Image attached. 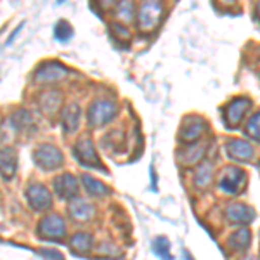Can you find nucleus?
Segmentation results:
<instances>
[{
    "instance_id": "2",
    "label": "nucleus",
    "mask_w": 260,
    "mask_h": 260,
    "mask_svg": "<svg viewBox=\"0 0 260 260\" xmlns=\"http://www.w3.org/2000/svg\"><path fill=\"white\" fill-rule=\"evenodd\" d=\"M118 113V108H116L115 103L108 99H98L90 104L89 108V125L90 127H103L108 121H111Z\"/></svg>"
},
{
    "instance_id": "9",
    "label": "nucleus",
    "mask_w": 260,
    "mask_h": 260,
    "mask_svg": "<svg viewBox=\"0 0 260 260\" xmlns=\"http://www.w3.org/2000/svg\"><path fill=\"white\" fill-rule=\"evenodd\" d=\"M68 75V70L59 62H44L39 70L35 71V82L37 83H56L61 82Z\"/></svg>"
},
{
    "instance_id": "11",
    "label": "nucleus",
    "mask_w": 260,
    "mask_h": 260,
    "mask_svg": "<svg viewBox=\"0 0 260 260\" xmlns=\"http://www.w3.org/2000/svg\"><path fill=\"white\" fill-rule=\"evenodd\" d=\"M62 106V94L59 90H45L39 98V108L47 118H54Z\"/></svg>"
},
{
    "instance_id": "21",
    "label": "nucleus",
    "mask_w": 260,
    "mask_h": 260,
    "mask_svg": "<svg viewBox=\"0 0 260 260\" xmlns=\"http://www.w3.org/2000/svg\"><path fill=\"white\" fill-rule=\"evenodd\" d=\"M82 182H83L85 191L89 192L90 196H94V198H103V196L110 194V189H108L106 184L101 182L98 179H94V177H90V175H83Z\"/></svg>"
},
{
    "instance_id": "13",
    "label": "nucleus",
    "mask_w": 260,
    "mask_h": 260,
    "mask_svg": "<svg viewBox=\"0 0 260 260\" xmlns=\"http://www.w3.org/2000/svg\"><path fill=\"white\" fill-rule=\"evenodd\" d=\"M225 217L231 224H250L255 220V210L245 203H231L225 208Z\"/></svg>"
},
{
    "instance_id": "4",
    "label": "nucleus",
    "mask_w": 260,
    "mask_h": 260,
    "mask_svg": "<svg viewBox=\"0 0 260 260\" xmlns=\"http://www.w3.org/2000/svg\"><path fill=\"white\" fill-rule=\"evenodd\" d=\"M250 110V99L246 98H236L233 99L228 106L222 110V118H224V125L228 128H238L243 121L245 113Z\"/></svg>"
},
{
    "instance_id": "23",
    "label": "nucleus",
    "mask_w": 260,
    "mask_h": 260,
    "mask_svg": "<svg viewBox=\"0 0 260 260\" xmlns=\"http://www.w3.org/2000/svg\"><path fill=\"white\" fill-rule=\"evenodd\" d=\"M115 14L123 23H132L134 16H136V4H134V0H120L115 9Z\"/></svg>"
},
{
    "instance_id": "14",
    "label": "nucleus",
    "mask_w": 260,
    "mask_h": 260,
    "mask_svg": "<svg viewBox=\"0 0 260 260\" xmlns=\"http://www.w3.org/2000/svg\"><path fill=\"white\" fill-rule=\"evenodd\" d=\"M54 191L61 200H71L77 196L78 192V182L73 175L61 174L54 179Z\"/></svg>"
},
{
    "instance_id": "7",
    "label": "nucleus",
    "mask_w": 260,
    "mask_h": 260,
    "mask_svg": "<svg viewBox=\"0 0 260 260\" xmlns=\"http://www.w3.org/2000/svg\"><path fill=\"white\" fill-rule=\"evenodd\" d=\"M26 201L31 210L44 212L52 205V194L44 184H31L26 189Z\"/></svg>"
},
{
    "instance_id": "3",
    "label": "nucleus",
    "mask_w": 260,
    "mask_h": 260,
    "mask_svg": "<svg viewBox=\"0 0 260 260\" xmlns=\"http://www.w3.org/2000/svg\"><path fill=\"white\" fill-rule=\"evenodd\" d=\"M37 234L42 240L47 241H62L66 236V224L62 220V217L56 215H47L39 222V228H37Z\"/></svg>"
},
{
    "instance_id": "10",
    "label": "nucleus",
    "mask_w": 260,
    "mask_h": 260,
    "mask_svg": "<svg viewBox=\"0 0 260 260\" xmlns=\"http://www.w3.org/2000/svg\"><path fill=\"white\" fill-rule=\"evenodd\" d=\"M75 154H77V160L85 167H90V169H99L104 170L103 165H101V160L95 153L94 142L90 139H82L77 142V148H75Z\"/></svg>"
},
{
    "instance_id": "25",
    "label": "nucleus",
    "mask_w": 260,
    "mask_h": 260,
    "mask_svg": "<svg viewBox=\"0 0 260 260\" xmlns=\"http://www.w3.org/2000/svg\"><path fill=\"white\" fill-rule=\"evenodd\" d=\"M73 28H71V24L68 21L61 19L56 23V26H54V37H56V40L59 42H68L71 40V37H73Z\"/></svg>"
},
{
    "instance_id": "22",
    "label": "nucleus",
    "mask_w": 260,
    "mask_h": 260,
    "mask_svg": "<svg viewBox=\"0 0 260 260\" xmlns=\"http://www.w3.org/2000/svg\"><path fill=\"white\" fill-rule=\"evenodd\" d=\"M250 241H251V236H250V231L246 229H240L229 238V245L231 248H234L236 251H246L250 246Z\"/></svg>"
},
{
    "instance_id": "20",
    "label": "nucleus",
    "mask_w": 260,
    "mask_h": 260,
    "mask_svg": "<svg viewBox=\"0 0 260 260\" xmlns=\"http://www.w3.org/2000/svg\"><path fill=\"white\" fill-rule=\"evenodd\" d=\"M11 125L16 130H19V132H28V130H31L33 127H35V120H33L30 111L19 110V111H16L14 115H12Z\"/></svg>"
},
{
    "instance_id": "18",
    "label": "nucleus",
    "mask_w": 260,
    "mask_h": 260,
    "mask_svg": "<svg viewBox=\"0 0 260 260\" xmlns=\"http://www.w3.org/2000/svg\"><path fill=\"white\" fill-rule=\"evenodd\" d=\"M92 243H94V240H92L90 234L77 233L70 240V250H71V253H73V255H85V253H89V251H90Z\"/></svg>"
},
{
    "instance_id": "16",
    "label": "nucleus",
    "mask_w": 260,
    "mask_h": 260,
    "mask_svg": "<svg viewBox=\"0 0 260 260\" xmlns=\"http://www.w3.org/2000/svg\"><path fill=\"white\" fill-rule=\"evenodd\" d=\"M68 213L73 220L77 222H89L95 213L94 205H90L89 201L85 200H75L73 203H70L68 207Z\"/></svg>"
},
{
    "instance_id": "19",
    "label": "nucleus",
    "mask_w": 260,
    "mask_h": 260,
    "mask_svg": "<svg viewBox=\"0 0 260 260\" xmlns=\"http://www.w3.org/2000/svg\"><path fill=\"white\" fill-rule=\"evenodd\" d=\"M205 151H207V148L205 146H189V148L182 149L177 153V160L180 165H194V163H198L201 158H203Z\"/></svg>"
},
{
    "instance_id": "15",
    "label": "nucleus",
    "mask_w": 260,
    "mask_h": 260,
    "mask_svg": "<svg viewBox=\"0 0 260 260\" xmlns=\"http://www.w3.org/2000/svg\"><path fill=\"white\" fill-rule=\"evenodd\" d=\"M228 154L234 161H250L253 158V148L243 139L228 141Z\"/></svg>"
},
{
    "instance_id": "29",
    "label": "nucleus",
    "mask_w": 260,
    "mask_h": 260,
    "mask_svg": "<svg viewBox=\"0 0 260 260\" xmlns=\"http://www.w3.org/2000/svg\"><path fill=\"white\" fill-rule=\"evenodd\" d=\"M37 253L40 257H49V258H62V253L61 251H56V250H39Z\"/></svg>"
},
{
    "instance_id": "30",
    "label": "nucleus",
    "mask_w": 260,
    "mask_h": 260,
    "mask_svg": "<svg viewBox=\"0 0 260 260\" xmlns=\"http://www.w3.org/2000/svg\"><path fill=\"white\" fill-rule=\"evenodd\" d=\"M236 2H238V0H219V4H220V6H224V7H233Z\"/></svg>"
},
{
    "instance_id": "26",
    "label": "nucleus",
    "mask_w": 260,
    "mask_h": 260,
    "mask_svg": "<svg viewBox=\"0 0 260 260\" xmlns=\"http://www.w3.org/2000/svg\"><path fill=\"white\" fill-rule=\"evenodd\" d=\"M153 251L158 255V257H161V258H172V255H170V243L167 238H163V236H158L156 240L153 241Z\"/></svg>"
},
{
    "instance_id": "28",
    "label": "nucleus",
    "mask_w": 260,
    "mask_h": 260,
    "mask_svg": "<svg viewBox=\"0 0 260 260\" xmlns=\"http://www.w3.org/2000/svg\"><path fill=\"white\" fill-rule=\"evenodd\" d=\"M111 35L115 37L116 40L123 42V45H127V44H128V40H130V33H128V30H127L125 26H121V24H118V23L111 24Z\"/></svg>"
},
{
    "instance_id": "6",
    "label": "nucleus",
    "mask_w": 260,
    "mask_h": 260,
    "mask_svg": "<svg viewBox=\"0 0 260 260\" xmlns=\"http://www.w3.org/2000/svg\"><path fill=\"white\" fill-rule=\"evenodd\" d=\"M245 170L238 169V167H228V169L222 170L219 177V187L225 194H236V192H240L243 184H245Z\"/></svg>"
},
{
    "instance_id": "5",
    "label": "nucleus",
    "mask_w": 260,
    "mask_h": 260,
    "mask_svg": "<svg viewBox=\"0 0 260 260\" xmlns=\"http://www.w3.org/2000/svg\"><path fill=\"white\" fill-rule=\"evenodd\" d=\"M33 160L44 170H56L62 165V153L56 146L44 144L33 153Z\"/></svg>"
},
{
    "instance_id": "12",
    "label": "nucleus",
    "mask_w": 260,
    "mask_h": 260,
    "mask_svg": "<svg viewBox=\"0 0 260 260\" xmlns=\"http://www.w3.org/2000/svg\"><path fill=\"white\" fill-rule=\"evenodd\" d=\"M18 170V153L14 148L6 146L0 148V177L4 180H11Z\"/></svg>"
},
{
    "instance_id": "27",
    "label": "nucleus",
    "mask_w": 260,
    "mask_h": 260,
    "mask_svg": "<svg viewBox=\"0 0 260 260\" xmlns=\"http://www.w3.org/2000/svg\"><path fill=\"white\" fill-rule=\"evenodd\" d=\"M246 134H248L250 139L260 142V111L255 113L248 120V123H246Z\"/></svg>"
},
{
    "instance_id": "1",
    "label": "nucleus",
    "mask_w": 260,
    "mask_h": 260,
    "mask_svg": "<svg viewBox=\"0 0 260 260\" xmlns=\"http://www.w3.org/2000/svg\"><path fill=\"white\" fill-rule=\"evenodd\" d=\"M163 0H142L137 11V24L142 33L154 31L161 23Z\"/></svg>"
},
{
    "instance_id": "31",
    "label": "nucleus",
    "mask_w": 260,
    "mask_h": 260,
    "mask_svg": "<svg viewBox=\"0 0 260 260\" xmlns=\"http://www.w3.org/2000/svg\"><path fill=\"white\" fill-rule=\"evenodd\" d=\"M113 4V0H99V6H101V9H108Z\"/></svg>"
},
{
    "instance_id": "17",
    "label": "nucleus",
    "mask_w": 260,
    "mask_h": 260,
    "mask_svg": "<svg viewBox=\"0 0 260 260\" xmlns=\"http://www.w3.org/2000/svg\"><path fill=\"white\" fill-rule=\"evenodd\" d=\"M80 108H78V104H70V106H66L64 113H62V128H64L66 134H71L75 132V130L78 128V125H80Z\"/></svg>"
},
{
    "instance_id": "33",
    "label": "nucleus",
    "mask_w": 260,
    "mask_h": 260,
    "mask_svg": "<svg viewBox=\"0 0 260 260\" xmlns=\"http://www.w3.org/2000/svg\"><path fill=\"white\" fill-rule=\"evenodd\" d=\"M62 2H64V0H57V4H62Z\"/></svg>"
},
{
    "instance_id": "32",
    "label": "nucleus",
    "mask_w": 260,
    "mask_h": 260,
    "mask_svg": "<svg viewBox=\"0 0 260 260\" xmlns=\"http://www.w3.org/2000/svg\"><path fill=\"white\" fill-rule=\"evenodd\" d=\"M257 12H258V18H260V2H258V6H257Z\"/></svg>"
},
{
    "instance_id": "24",
    "label": "nucleus",
    "mask_w": 260,
    "mask_h": 260,
    "mask_svg": "<svg viewBox=\"0 0 260 260\" xmlns=\"http://www.w3.org/2000/svg\"><path fill=\"white\" fill-rule=\"evenodd\" d=\"M212 175H213V167H212V163L205 161L203 165L200 167L198 174H196V179H194L196 187H200V189H205V187H207L208 184H210Z\"/></svg>"
},
{
    "instance_id": "8",
    "label": "nucleus",
    "mask_w": 260,
    "mask_h": 260,
    "mask_svg": "<svg viewBox=\"0 0 260 260\" xmlns=\"http://www.w3.org/2000/svg\"><path fill=\"white\" fill-rule=\"evenodd\" d=\"M207 130V121L201 116H187L179 130V139L182 142H196Z\"/></svg>"
}]
</instances>
